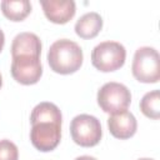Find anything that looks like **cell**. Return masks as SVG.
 <instances>
[{
	"mask_svg": "<svg viewBox=\"0 0 160 160\" xmlns=\"http://www.w3.org/2000/svg\"><path fill=\"white\" fill-rule=\"evenodd\" d=\"M82 60L84 55L81 48L69 39L56 40L48 51L49 66L56 74L69 75L78 71L82 65Z\"/></svg>",
	"mask_w": 160,
	"mask_h": 160,
	"instance_id": "1",
	"label": "cell"
},
{
	"mask_svg": "<svg viewBox=\"0 0 160 160\" xmlns=\"http://www.w3.org/2000/svg\"><path fill=\"white\" fill-rule=\"evenodd\" d=\"M131 71L134 78L144 84H155L160 80V56L156 49L141 46L135 51Z\"/></svg>",
	"mask_w": 160,
	"mask_h": 160,
	"instance_id": "2",
	"label": "cell"
},
{
	"mask_svg": "<svg viewBox=\"0 0 160 160\" xmlns=\"http://www.w3.org/2000/svg\"><path fill=\"white\" fill-rule=\"evenodd\" d=\"M126 50L118 41H102L98 44L91 52V62L94 68L102 72L115 71L125 64Z\"/></svg>",
	"mask_w": 160,
	"mask_h": 160,
	"instance_id": "3",
	"label": "cell"
},
{
	"mask_svg": "<svg viewBox=\"0 0 160 160\" xmlns=\"http://www.w3.org/2000/svg\"><path fill=\"white\" fill-rule=\"evenodd\" d=\"M70 135L75 144L91 148L100 142L102 136L100 121L89 114L76 115L70 122Z\"/></svg>",
	"mask_w": 160,
	"mask_h": 160,
	"instance_id": "4",
	"label": "cell"
},
{
	"mask_svg": "<svg viewBox=\"0 0 160 160\" xmlns=\"http://www.w3.org/2000/svg\"><path fill=\"white\" fill-rule=\"evenodd\" d=\"M96 99L101 110L112 115L128 110L131 102V92L124 84L110 81L99 89Z\"/></svg>",
	"mask_w": 160,
	"mask_h": 160,
	"instance_id": "5",
	"label": "cell"
},
{
	"mask_svg": "<svg viewBox=\"0 0 160 160\" xmlns=\"http://www.w3.org/2000/svg\"><path fill=\"white\" fill-rule=\"evenodd\" d=\"M61 139V124L56 122H36L31 125L30 140L35 149L42 152L54 150Z\"/></svg>",
	"mask_w": 160,
	"mask_h": 160,
	"instance_id": "6",
	"label": "cell"
},
{
	"mask_svg": "<svg viewBox=\"0 0 160 160\" xmlns=\"http://www.w3.org/2000/svg\"><path fill=\"white\" fill-rule=\"evenodd\" d=\"M11 76L22 85L36 84L42 75V65L40 58L36 56H15L11 61Z\"/></svg>",
	"mask_w": 160,
	"mask_h": 160,
	"instance_id": "7",
	"label": "cell"
},
{
	"mask_svg": "<svg viewBox=\"0 0 160 160\" xmlns=\"http://www.w3.org/2000/svg\"><path fill=\"white\" fill-rule=\"evenodd\" d=\"M40 5L45 16L54 24H66L76 12L74 0H41Z\"/></svg>",
	"mask_w": 160,
	"mask_h": 160,
	"instance_id": "8",
	"label": "cell"
},
{
	"mask_svg": "<svg viewBox=\"0 0 160 160\" xmlns=\"http://www.w3.org/2000/svg\"><path fill=\"white\" fill-rule=\"evenodd\" d=\"M108 128L114 138L125 140L135 135L138 130V121L130 111L124 110L110 115L108 119Z\"/></svg>",
	"mask_w": 160,
	"mask_h": 160,
	"instance_id": "9",
	"label": "cell"
},
{
	"mask_svg": "<svg viewBox=\"0 0 160 160\" xmlns=\"http://www.w3.org/2000/svg\"><path fill=\"white\" fill-rule=\"evenodd\" d=\"M41 54V41L39 36L34 32H20L11 42V56H36L40 58Z\"/></svg>",
	"mask_w": 160,
	"mask_h": 160,
	"instance_id": "10",
	"label": "cell"
},
{
	"mask_svg": "<svg viewBox=\"0 0 160 160\" xmlns=\"http://www.w3.org/2000/svg\"><path fill=\"white\" fill-rule=\"evenodd\" d=\"M102 29V18L95 11H90L79 18L75 24V32L81 39H92Z\"/></svg>",
	"mask_w": 160,
	"mask_h": 160,
	"instance_id": "11",
	"label": "cell"
},
{
	"mask_svg": "<svg viewBox=\"0 0 160 160\" xmlns=\"http://www.w3.org/2000/svg\"><path fill=\"white\" fill-rule=\"evenodd\" d=\"M44 121L56 122V124L62 122L61 111L55 104L49 102V101H42L32 109L31 115H30L31 125L36 122H44Z\"/></svg>",
	"mask_w": 160,
	"mask_h": 160,
	"instance_id": "12",
	"label": "cell"
},
{
	"mask_svg": "<svg viewBox=\"0 0 160 160\" xmlns=\"http://www.w3.org/2000/svg\"><path fill=\"white\" fill-rule=\"evenodd\" d=\"M0 8L4 16L11 21H22L31 12V4L29 0H4Z\"/></svg>",
	"mask_w": 160,
	"mask_h": 160,
	"instance_id": "13",
	"label": "cell"
},
{
	"mask_svg": "<svg viewBox=\"0 0 160 160\" xmlns=\"http://www.w3.org/2000/svg\"><path fill=\"white\" fill-rule=\"evenodd\" d=\"M140 110L146 118L158 120L160 118V91L152 90L146 92L140 100Z\"/></svg>",
	"mask_w": 160,
	"mask_h": 160,
	"instance_id": "14",
	"label": "cell"
},
{
	"mask_svg": "<svg viewBox=\"0 0 160 160\" xmlns=\"http://www.w3.org/2000/svg\"><path fill=\"white\" fill-rule=\"evenodd\" d=\"M19 159V150L18 146L8 140H0V160H18Z\"/></svg>",
	"mask_w": 160,
	"mask_h": 160,
	"instance_id": "15",
	"label": "cell"
},
{
	"mask_svg": "<svg viewBox=\"0 0 160 160\" xmlns=\"http://www.w3.org/2000/svg\"><path fill=\"white\" fill-rule=\"evenodd\" d=\"M4 44H5V35H4L2 30L0 29V52H1L2 48H4Z\"/></svg>",
	"mask_w": 160,
	"mask_h": 160,
	"instance_id": "16",
	"label": "cell"
},
{
	"mask_svg": "<svg viewBox=\"0 0 160 160\" xmlns=\"http://www.w3.org/2000/svg\"><path fill=\"white\" fill-rule=\"evenodd\" d=\"M75 160H98V159L94 158V156H90V155H82V156L76 158Z\"/></svg>",
	"mask_w": 160,
	"mask_h": 160,
	"instance_id": "17",
	"label": "cell"
},
{
	"mask_svg": "<svg viewBox=\"0 0 160 160\" xmlns=\"http://www.w3.org/2000/svg\"><path fill=\"white\" fill-rule=\"evenodd\" d=\"M1 86H2V76L0 74V89H1Z\"/></svg>",
	"mask_w": 160,
	"mask_h": 160,
	"instance_id": "18",
	"label": "cell"
},
{
	"mask_svg": "<svg viewBox=\"0 0 160 160\" xmlns=\"http://www.w3.org/2000/svg\"><path fill=\"white\" fill-rule=\"evenodd\" d=\"M139 160H154V159H150V158H141V159H139Z\"/></svg>",
	"mask_w": 160,
	"mask_h": 160,
	"instance_id": "19",
	"label": "cell"
}]
</instances>
